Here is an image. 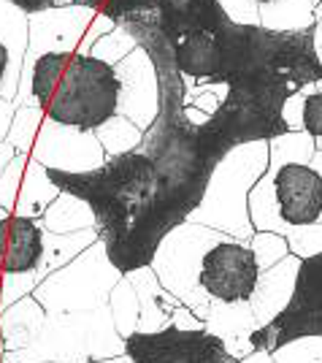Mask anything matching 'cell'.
Returning a JSON list of instances; mask_svg holds the SVG:
<instances>
[{"instance_id": "cell-23", "label": "cell", "mask_w": 322, "mask_h": 363, "mask_svg": "<svg viewBox=\"0 0 322 363\" xmlns=\"http://www.w3.org/2000/svg\"><path fill=\"white\" fill-rule=\"evenodd\" d=\"M14 157H16V150L8 144V141H3V144H0V174L8 168V163H11Z\"/></svg>"}, {"instance_id": "cell-10", "label": "cell", "mask_w": 322, "mask_h": 363, "mask_svg": "<svg viewBox=\"0 0 322 363\" xmlns=\"http://www.w3.org/2000/svg\"><path fill=\"white\" fill-rule=\"evenodd\" d=\"M30 157H35L44 168L68 171V174L95 171V168L106 166L108 160L95 133L68 128V125H57L49 117L44 120L41 130H38Z\"/></svg>"}, {"instance_id": "cell-6", "label": "cell", "mask_w": 322, "mask_h": 363, "mask_svg": "<svg viewBox=\"0 0 322 363\" xmlns=\"http://www.w3.org/2000/svg\"><path fill=\"white\" fill-rule=\"evenodd\" d=\"M265 174L249 193L252 225L276 209V220L287 228H311L322 220V174L309 163L284 160Z\"/></svg>"}, {"instance_id": "cell-5", "label": "cell", "mask_w": 322, "mask_h": 363, "mask_svg": "<svg viewBox=\"0 0 322 363\" xmlns=\"http://www.w3.org/2000/svg\"><path fill=\"white\" fill-rule=\"evenodd\" d=\"M304 339H322V252L298 260L287 303L249 333V350L276 355Z\"/></svg>"}, {"instance_id": "cell-15", "label": "cell", "mask_w": 322, "mask_h": 363, "mask_svg": "<svg viewBox=\"0 0 322 363\" xmlns=\"http://www.w3.org/2000/svg\"><path fill=\"white\" fill-rule=\"evenodd\" d=\"M41 225L49 233H79L87 228H98V223H95L90 203H84L81 198L71 196V193H60L57 201L44 212Z\"/></svg>"}, {"instance_id": "cell-16", "label": "cell", "mask_w": 322, "mask_h": 363, "mask_svg": "<svg viewBox=\"0 0 322 363\" xmlns=\"http://www.w3.org/2000/svg\"><path fill=\"white\" fill-rule=\"evenodd\" d=\"M108 309H111L114 325H117V331H120L122 339H127L130 333L138 331V323H141V303H138V293L127 277H122V279L117 282V288L111 290Z\"/></svg>"}, {"instance_id": "cell-22", "label": "cell", "mask_w": 322, "mask_h": 363, "mask_svg": "<svg viewBox=\"0 0 322 363\" xmlns=\"http://www.w3.org/2000/svg\"><path fill=\"white\" fill-rule=\"evenodd\" d=\"M114 28H117V22H114L111 16L103 14V11H98V14H95V19H92L90 30L84 33V38H81V44H79L76 55H84V57H90L92 46L98 44L103 35H108V33L114 30Z\"/></svg>"}, {"instance_id": "cell-26", "label": "cell", "mask_w": 322, "mask_h": 363, "mask_svg": "<svg viewBox=\"0 0 322 363\" xmlns=\"http://www.w3.org/2000/svg\"><path fill=\"white\" fill-rule=\"evenodd\" d=\"M3 217H8V212H6L3 206H0V220H3ZM0 285H3V272H0Z\"/></svg>"}, {"instance_id": "cell-19", "label": "cell", "mask_w": 322, "mask_h": 363, "mask_svg": "<svg viewBox=\"0 0 322 363\" xmlns=\"http://www.w3.org/2000/svg\"><path fill=\"white\" fill-rule=\"evenodd\" d=\"M133 49H138L136 38L125 30V28L117 25L108 35H103L98 44L92 46V57H98V60H103V62H108V65H114V68H117V65H120V62H122Z\"/></svg>"}, {"instance_id": "cell-11", "label": "cell", "mask_w": 322, "mask_h": 363, "mask_svg": "<svg viewBox=\"0 0 322 363\" xmlns=\"http://www.w3.org/2000/svg\"><path fill=\"white\" fill-rule=\"evenodd\" d=\"M117 76H120V84H122L120 114L127 117L141 130H149V125L157 117V98H160L154 62L138 46L117 65Z\"/></svg>"}, {"instance_id": "cell-8", "label": "cell", "mask_w": 322, "mask_h": 363, "mask_svg": "<svg viewBox=\"0 0 322 363\" xmlns=\"http://www.w3.org/2000/svg\"><path fill=\"white\" fill-rule=\"evenodd\" d=\"M260 279L258 252L238 239L222 236L200 260L198 285L214 303H249L260 288Z\"/></svg>"}, {"instance_id": "cell-13", "label": "cell", "mask_w": 322, "mask_h": 363, "mask_svg": "<svg viewBox=\"0 0 322 363\" xmlns=\"http://www.w3.org/2000/svg\"><path fill=\"white\" fill-rule=\"evenodd\" d=\"M46 309L33 296L16 301L14 306L0 312V352H19L30 347L44 331Z\"/></svg>"}, {"instance_id": "cell-14", "label": "cell", "mask_w": 322, "mask_h": 363, "mask_svg": "<svg viewBox=\"0 0 322 363\" xmlns=\"http://www.w3.org/2000/svg\"><path fill=\"white\" fill-rule=\"evenodd\" d=\"M57 196H60V190H57L54 182L49 179V171L35 157H30L28 168H25V177H22V184H19L14 214L16 217L41 220L46 209L57 201Z\"/></svg>"}, {"instance_id": "cell-9", "label": "cell", "mask_w": 322, "mask_h": 363, "mask_svg": "<svg viewBox=\"0 0 322 363\" xmlns=\"http://www.w3.org/2000/svg\"><path fill=\"white\" fill-rule=\"evenodd\" d=\"M30 41L28 14L11 0H0V144L6 141L19 108L22 68Z\"/></svg>"}, {"instance_id": "cell-17", "label": "cell", "mask_w": 322, "mask_h": 363, "mask_svg": "<svg viewBox=\"0 0 322 363\" xmlns=\"http://www.w3.org/2000/svg\"><path fill=\"white\" fill-rule=\"evenodd\" d=\"M95 136L100 141L106 157H120V155H127V152L138 150V144H141V138H144V130L136 128L127 117L117 114V117H111L106 125H100V128L95 130Z\"/></svg>"}, {"instance_id": "cell-24", "label": "cell", "mask_w": 322, "mask_h": 363, "mask_svg": "<svg viewBox=\"0 0 322 363\" xmlns=\"http://www.w3.org/2000/svg\"><path fill=\"white\" fill-rule=\"evenodd\" d=\"M95 363H133L127 355H117V358H108V361H95Z\"/></svg>"}, {"instance_id": "cell-25", "label": "cell", "mask_w": 322, "mask_h": 363, "mask_svg": "<svg viewBox=\"0 0 322 363\" xmlns=\"http://www.w3.org/2000/svg\"><path fill=\"white\" fill-rule=\"evenodd\" d=\"M252 3H255L258 9H268V6H274L276 0H252Z\"/></svg>"}, {"instance_id": "cell-4", "label": "cell", "mask_w": 322, "mask_h": 363, "mask_svg": "<svg viewBox=\"0 0 322 363\" xmlns=\"http://www.w3.org/2000/svg\"><path fill=\"white\" fill-rule=\"evenodd\" d=\"M122 274L111 263L103 239L87 247L76 260L46 277L33 290V298L46 309V315H68V312H90L106 306L111 290Z\"/></svg>"}, {"instance_id": "cell-7", "label": "cell", "mask_w": 322, "mask_h": 363, "mask_svg": "<svg viewBox=\"0 0 322 363\" xmlns=\"http://www.w3.org/2000/svg\"><path fill=\"white\" fill-rule=\"evenodd\" d=\"M125 355L133 363H241L219 333L176 325L154 333H130L125 339Z\"/></svg>"}, {"instance_id": "cell-3", "label": "cell", "mask_w": 322, "mask_h": 363, "mask_svg": "<svg viewBox=\"0 0 322 363\" xmlns=\"http://www.w3.org/2000/svg\"><path fill=\"white\" fill-rule=\"evenodd\" d=\"M117 355H125V339L106 303L90 312L49 315L30 347L0 352V363H95Z\"/></svg>"}, {"instance_id": "cell-1", "label": "cell", "mask_w": 322, "mask_h": 363, "mask_svg": "<svg viewBox=\"0 0 322 363\" xmlns=\"http://www.w3.org/2000/svg\"><path fill=\"white\" fill-rule=\"evenodd\" d=\"M117 25H152L168 38L187 90L228 87H304L322 82L317 25L274 30L230 19L219 0H106L100 9Z\"/></svg>"}, {"instance_id": "cell-18", "label": "cell", "mask_w": 322, "mask_h": 363, "mask_svg": "<svg viewBox=\"0 0 322 363\" xmlns=\"http://www.w3.org/2000/svg\"><path fill=\"white\" fill-rule=\"evenodd\" d=\"M44 120H46V111L41 106H19L16 108L14 122H11V130H8L6 141H8L16 152L30 155L33 144H35V138H38V130H41Z\"/></svg>"}, {"instance_id": "cell-12", "label": "cell", "mask_w": 322, "mask_h": 363, "mask_svg": "<svg viewBox=\"0 0 322 363\" xmlns=\"http://www.w3.org/2000/svg\"><path fill=\"white\" fill-rule=\"evenodd\" d=\"M46 228L41 220L8 214L0 220V272L3 274H35L44 263Z\"/></svg>"}, {"instance_id": "cell-2", "label": "cell", "mask_w": 322, "mask_h": 363, "mask_svg": "<svg viewBox=\"0 0 322 363\" xmlns=\"http://www.w3.org/2000/svg\"><path fill=\"white\" fill-rule=\"evenodd\" d=\"M120 76L117 68L98 57L52 52L35 60L33 95L46 117L57 125L95 133L120 114Z\"/></svg>"}, {"instance_id": "cell-21", "label": "cell", "mask_w": 322, "mask_h": 363, "mask_svg": "<svg viewBox=\"0 0 322 363\" xmlns=\"http://www.w3.org/2000/svg\"><path fill=\"white\" fill-rule=\"evenodd\" d=\"M301 125L311 138H322V90L304 98L301 106Z\"/></svg>"}, {"instance_id": "cell-20", "label": "cell", "mask_w": 322, "mask_h": 363, "mask_svg": "<svg viewBox=\"0 0 322 363\" xmlns=\"http://www.w3.org/2000/svg\"><path fill=\"white\" fill-rule=\"evenodd\" d=\"M28 160H30V155L16 152V157L8 163V168L0 174V206H3L8 214H14L16 196H19V184H22V177H25Z\"/></svg>"}]
</instances>
